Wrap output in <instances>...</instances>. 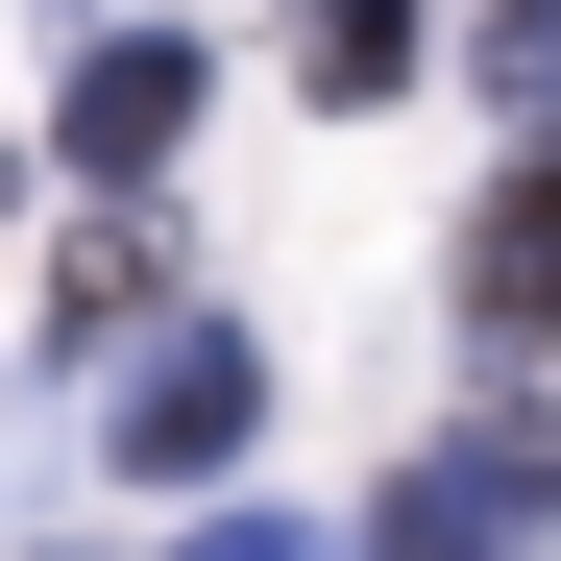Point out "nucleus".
Listing matches in <instances>:
<instances>
[{"label": "nucleus", "instance_id": "8", "mask_svg": "<svg viewBox=\"0 0 561 561\" xmlns=\"http://www.w3.org/2000/svg\"><path fill=\"white\" fill-rule=\"evenodd\" d=\"M196 561H318V537L294 513H196Z\"/></svg>", "mask_w": 561, "mask_h": 561}, {"label": "nucleus", "instance_id": "6", "mask_svg": "<svg viewBox=\"0 0 561 561\" xmlns=\"http://www.w3.org/2000/svg\"><path fill=\"white\" fill-rule=\"evenodd\" d=\"M439 25H415V0H294V73H318V99H391V73H415Z\"/></svg>", "mask_w": 561, "mask_h": 561}, {"label": "nucleus", "instance_id": "7", "mask_svg": "<svg viewBox=\"0 0 561 561\" xmlns=\"http://www.w3.org/2000/svg\"><path fill=\"white\" fill-rule=\"evenodd\" d=\"M123 318H147V220H99V244L49 268V342H123Z\"/></svg>", "mask_w": 561, "mask_h": 561}, {"label": "nucleus", "instance_id": "5", "mask_svg": "<svg viewBox=\"0 0 561 561\" xmlns=\"http://www.w3.org/2000/svg\"><path fill=\"white\" fill-rule=\"evenodd\" d=\"M463 73H489L513 147H561V0H463Z\"/></svg>", "mask_w": 561, "mask_h": 561}, {"label": "nucleus", "instance_id": "4", "mask_svg": "<svg viewBox=\"0 0 561 561\" xmlns=\"http://www.w3.org/2000/svg\"><path fill=\"white\" fill-rule=\"evenodd\" d=\"M463 342H513V366L561 342V147H513L489 220H463Z\"/></svg>", "mask_w": 561, "mask_h": 561}, {"label": "nucleus", "instance_id": "3", "mask_svg": "<svg viewBox=\"0 0 561 561\" xmlns=\"http://www.w3.org/2000/svg\"><path fill=\"white\" fill-rule=\"evenodd\" d=\"M49 147L99 171V196L171 171V147H196V25H99V49H73V99H49Z\"/></svg>", "mask_w": 561, "mask_h": 561}, {"label": "nucleus", "instance_id": "1", "mask_svg": "<svg viewBox=\"0 0 561 561\" xmlns=\"http://www.w3.org/2000/svg\"><path fill=\"white\" fill-rule=\"evenodd\" d=\"M244 415H268L244 318H147V342H123V391H99V463H123V489H220Z\"/></svg>", "mask_w": 561, "mask_h": 561}, {"label": "nucleus", "instance_id": "2", "mask_svg": "<svg viewBox=\"0 0 561 561\" xmlns=\"http://www.w3.org/2000/svg\"><path fill=\"white\" fill-rule=\"evenodd\" d=\"M561 537V415H463L439 463H391V513H366V561H513Z\"/></svg>", "mask_w": 561, "mask_h": 561}]
</instances>
